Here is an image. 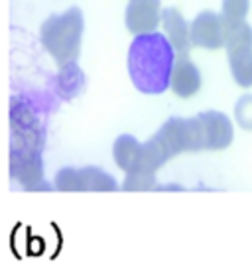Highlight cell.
<instances>
[{"label": "cell", "mask_w": 252, "mask_h": 262, "mask_svg": "<svg viewBox=\"0 0 252 262\" xmlns=\"http://www.w3.org/2000/svg\"><path fill=\"white\" fill-rule=\"evenodd\" d=\"M226 30V52L240 50V48H252V28L246 22L225 26Z\"/></svg>", "instance_id": "13"}, {"label": "cell", "mask_w": 252, "mask_h": 262, "mask_svg": "<svg viewBox=\"0 0 252 262\" xmlns=\"http://www.w3.org/2000/svg\"><path fill=\"white\" fill-rule=\"evenodd\" d=\"M187 122V144L189 152L199 150H223L233 142V122L223 113H201Z\"/></svg>", "instance_id": "3"}, {"label": "cell", "mask_w": 252, "mask_h": 262, "mask_svg": "<svg viewBox=\"0 0 252 262\" xmlns=\"http://www.w3.org/2000/svg\"><path fill=\"white\" fill-rule=\"evenodd\" d=\"M112 156L120 170H124L126 173L136 171L140 166V158H142V144L130 134H122L114 142Z\"/></svg>", "instance_id": "10"}, {"label": "cell", "mask_w": 252, "mask_h": 262, "mask_svg": "<svg viewBox=\"0 0 252 262\" xmlns=\"http://www.w3.org/2000/svg\"><path fill=\"white\" fill-rule=\"evenodd\" d=\"M226 53L235 81L240 87H252V48L231 50Z\"/></svg>", "instance_id": "11"}, {"label": "cell", "mask_w": 252, "mask_h": 262, "mask_svg": "<svg viewBox=\"0 0 252 262\" xmlns=\"http://www.w3.org/2000/svg\"><path fill=\"white\" fill-rule=\"evenodd\" d=\"M53 185L57 191H117L119 184L99 168H63L57 171Z\"/></svg>", "instance_id": "4"}, {"label": "cell", "mask_w": 252, "mask_h": 262, "mask_svg": "<svg viewBox=\"0 0 252 262\" xmlns=\"http://www.w3.org/2000/svg\"><path fill=\"white\" fill-rule=\"evenodd\" d=\"M10 176L28 191L52 189L43 184V164L38 152H10Z\"/></svg>", "instance_id": "5"}, {"label": "cell", "mask_w": 252, "mask_h": 262, "mask_svg": "<svg viewBox=\"0 0 252 262\" xmlns=\"http://www.w3.org/2000/svg\"><path fill=\"white\" fill-rule=\"evenodd\" d=\"M159 0H130L126 8V28L132 34H150L159 24Z\"/></svg>", "instance_id": "7"}, {"label": "cell", "mask_w": 252, "mask_h": 262, "mask_svg": "<svg viewBox=\"0 0 252 262\" xmlns=\"http://www.w3.org/2000/svg\"><path fill=\"white\" fill-rule=\"evenodd\" d=\"M250 2L248 0H223V22L225 26L244 22V16L248 14Z\"/></svg>", "instance_id": "14"}, {"label": "cell", "mask_w": 252, "mask_h": 262, "mask_svg": "<svg viewBox=\"0 0 252 262\" xmlns=\"http://www.w3.org/2000/svg\"><path fill=\"white\" fill-rule=\"evenodd\" d=\"M40 38L59 66L73 63L79 57L83 39V12L79 8H69L59 16L48 18L41 24Z\"/></svg>", "instance_id": "2"}, {"label": "cell", "mask_w": 252, "mask_h": 262, "mask_svg": "<svg viewBox=\"0 0 252 262\" xmlns=\"http://www.w3.org/2000/svg\"><path fill=\"white\" fill-rule=\"evenodd\" d=\"M170 87L181 99L193 97L201 89V73L197 66L193 61H189L187 57H179L175 61V66H173Z\"/></svg>", "instance_id": "9"}, {"label": "cell", "mask_w": 252, "mask_h": 262, "mask_svg": "<svg viewBox=\"0 0 252 262\" xmlns=\"http://www.w3.org/2000/svg\"><path fill=\"white\" fill-rule=\"evenodd\" d=\"M156 176L154 173H146V171H130L126 176V182L122 185L124 191H148L154 187Z\"/></svg>", "instance_id": "15"}, {"label": "cell", "mask_w": 252, "mask_h": 262, "mask_svg": "<svg viewBox=\"0 0 252 262\" xmlns=\"http://www.w3.org/2000/svg\"><path fill=\"white\" fill-rule=\"evenodd\" d=\"M83 85H85V77L79 67L75 66V61L61 66L59 75H57V91L61 93V97L73 99L83 89Z\"/></svg>", "instance_id": "12"}, {"label": "cell", "mask_w": 252, "mask_h": 262, "mask_svg": "<svg viewBox=\"0 0 252 262\" xmlns=\"http://www.w3.org/2000/svg\"><path fill=\"white\" fill-rule=\"evenodd\" d=\"M235 115H237V120H239V124L242 128L252 130V95L242 97L239 103H237Z\"/></svg>", "instance_id": "16"}, {"label": "cell", "mask_w": 252, "mask_h": 262, "mask_svg": "<svg viewBox=\"0 0 252 262\" xmlns=\"http://www.w3.org/2000/svg\"><path fill=\"white\" fill-rule=\"evenodd\" d=\"M226 41L223 16L215 12H201L191 22V43L205 50H219Z\"/></svg>", "instance_id": "6"}, {"label": "cell", "mask_w": 252, "mask_h": 262, "mask_svg": "<svg viewBox=\"0 0 252 262\" xmlns=\"http://www.w3.org/2000/svg\"><path fill=\"white\" fill-rule=\"evenodd\" d=\"M162 22L166 30V38L170 39L173 50L179 53V57H186L191 48V24H187L184 14L177 8H166L162 12Z\"/></svg>", "instance_id": "8"}, {"label": "cell", "mask_w": 252, "mask_h": 262, "mask_svg": "<svg viewBox=\"0 0 252 262\" xmlns=\"http://www.w3.org/2000/svg\"><path fill=\"white\" fill-rule=\"evenodd\" d=\"M175 50L164 34H140L128 50V73L134 87L146 95H159L172 83Z\"/></svg>", "instance_id": "1"}]
</instances>
